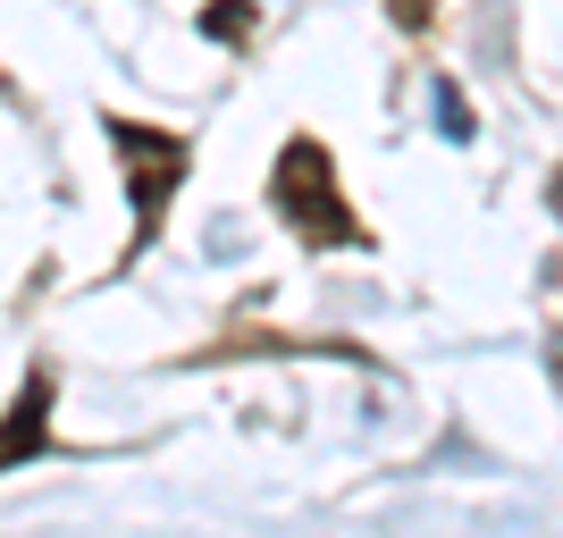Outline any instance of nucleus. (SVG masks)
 Returning <instances> with one entry per match:
<instances>
[{
    "label": "nucleus",
    "instance_id": "1",
    "mask_svg": "<svg viewBox=\"0 0 563 538\" xmlns=\"http://www.w3.org/2000/svg\"><path fill=\"white\" fill-rule=\"evenodd\" d=\"M269 202H278V219L303 244H371V228L345 211V194H336V168H329V143L295 135L278 152V168H269Z\"/></svg>",
    "mask_w": 563,
    "mask_h": 538
},
{
    "label": "nucleus",
    "instance_id": "2",
    "mask_svg": "<svg viewBox=\"0 0 563 538\" xmlns=\"http://www.w3.org/2000/svg\"><path fill=\"white\" fill-rule=\"evenodd\" d=\"M110 152L126 161L135 253H143V244H152V228H161V202L177 194V177H186V143H177V135H152V127H135V118H110Z\"/></svg>",
    "mask_w": 563,
    "mask_h": 538
},
{
    "label": "nucleus",
    "instance_id": "3",
    "mask_svg": "<svg viewBox=\"0 0 563 538\" xmlns=\"http://www.w3.org/2000/svg\"><path fill=\"white\" fill-rule=\"evenodd\" d=\"M43 446H51V378L34 371V378H25V387H18V404L0 413V471L34 463Z\"/></svg>",
    "mask_w": 563,
    "mask_h": 538
},
{
    "label": "nucleus",
    "instance_id": "4",
    "mask_svg": "<svg viewBox=\"0 0 563 538\" xmlns=\"http://www.w3.org/2000/svg\"><path fill=\"white\" fill-rule=\"evenodd\" d=\"M202 34H219V43H244V34H253V9H211V18H202Z\"/></svg>",
    "mask_w": 563,
    "mask_h": 538
},
{
    "label": "nucleus",
    "instance_id": "5",
    "mask_svg": "<svg viewBox=\"0 0 563 538\" xmlns=\"http://www.w3.org/2000/svg\"><path fill=\"white\" fill-rule=\"evenodd\" d=\"M555 211H563V177H555Z\"/></svg>",
    "mask_w": 563,
    "mask_h": 538
}]
</instances>
